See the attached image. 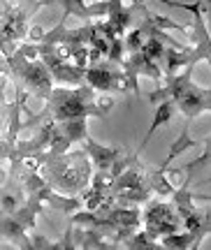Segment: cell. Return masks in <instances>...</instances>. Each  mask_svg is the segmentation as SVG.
Instances as JSON below:
<instances>
[{
    "instance_id": "cell-1",
    "label": "cell",
    "mask_w": 211,
    "mask_h": 250,
    "mask_svg": "<svg viewBox=\"0 0 211 250\" xmlns=\"http://www.w3.org/2000/svg\"><path fill=\"white\" fill-rule=\"evenodd\" d=\"M44 102H47L44 111L51 121H68V118L81 116L105 118L114 107V100H95V90L86 81L79 83L77 88H53Z\"/></svg>"
},
{
    "instance_id": "cell-2",
    "label": "cell",
    "mask_w": 211,
    "mask_h": 250,
    "mask_svg": "<svg viewBox=\"0 0 211 250\" xmlns=\"http://www.w3.org/2000/svg\"><path fill=\"white\" fill-rule=\"evenodd\" d=\"M193 67H186L184 74H172L165 77V86L158 88L156 93H151V102H160V100H174L176 109L184 114L188 121L195 118L202 111H211V88H200L190 81Z\"/></svg>"
},
{
    "instance_id": "cell-3",
    "label": "cell",
    "mask_w": 211,
    "mask_h": 250,
    "mask_svg": "<svg viewBox=\"0 0 211 250\" xmlns=\"http://www.w3.org/2000/svg\"><path fill=\"white\" fill-rule=\"evenodd\" d=\"M40 174H42L47 183L56 190L63 192H81L84 186L91 179V162L86 160V153L77 151V153H61L51 160H47L40 165Z\"/></svg>"
},
{
    "instance_id": "cell-4",
    "label": "cell",
    "mask_w": 211,
    "mask_h": 250,
    "mask_svg": "<svg viewBox=\"0 0 211 250\" xmlns=\"http://www.w3.org/2000/svg\"><path fill=\"white\" fill-rule=\"evenodd\" d=\"M5 61H7L12 74L19 79L21 88H26L35 98H42V100L49 98V93L53 90V77L42 61L30 58L21 46H17V51L12 56H7Z\"/></svg>"
},
{
    "instance_id": "cell-5",
    "label": "cell",
    "mask_w": 211,
    "mask_h": 250,
    "mask_svg": "<svg viewBox=\"0 0 211 250\" xmlns=\"http://www.w3.org/2000/svg\"><path fill=\"white\" fill-rule=\"evenodd\" d=\"M23 192H26L28 197H35L37 202H42V204L53 206V208L63 215L74 213L81 204L77 197H65V195H61L56 188L49 186L42 174H37V167H33L30 171L23 174Z\"/></svg>"
},
{
    "instance_id": "cell-6",
    "label": "cell",
    "mask_w": 211,
    "mask_h": 250,
    "mask_svg": "<svg viewBox=\"0 0 211 250\" xmlns=\"http://www.w3.org/2000/svg\"><path fill=\"white\" fill-rule=\"evenodd\" d=\"M84 81L93 90H116V93H125V90H132L130 86V79L123 70L116 72L112 70L109 65H102V62H93L91 67L84 70Z\"/></svg>"
},
{
    "instance_id": "cell-7",
    "label": "cell",
    "mask_w": 211,
    "mask_h": 250,
    "mask_svg": "<svg viewBox=\"0 0 211 250\" xmlns=\"http://www.w3.org/2000/svg\"><path fill=\"white\" fill-rule=\"evenodd\" d=\"M144 223H146V232L156 239L179 229V215L172 211V206L163 202H151L144 211Z\"/></svg>"
},
{
    "instance_id": "cell-8",
    "label": "cell",
    "mask_w": 211,
    "mask_h": 250,
    "mask_svg": "<svg viewBox=\"0 0 211 250\" xmlns=\"http://www.w3.org/2000/svg\"><path fill=\"white\" fill-rule=\"evenodd\" d=\"M81 144H84V151L93 158V165H95L100 171H109L116 158H118V155H123V151H121V148L102 146V144L93 142L91 137H84V139H81Z\"/></svg>"
},
{
    "instance_id": "cell-9",
    "label": "cell",
    "mask_w": 211,
    "mask_h": 250,
    "mask_svg": "<svg viewBox=\"0 0 211 250\" xmlns=\"http://www.w3.org/2000/svg\"><path fill=\"white\" fill-rule=\"evenodd\" d=\"M174 109H176V104H174V100H160L158 102V107H156V114H153V123H151V127H149V132L144 134V139H141V144L137 146V155H140L146 146H149V139L153 137V132L158 130V127H163V125H167L169 121H172V114H174Z\"/></svg>"
},
{
    "instance_id": "cell-10",
    "label": "cell",
    "mask_w": 211,
    "mask_h": 250,
    "mask_svg": "<svg viewBox=\"0 0 211 250\" xmlns=\"http://www.w3.org/2000/svg\"><path fill=\"white\" fill-rule=\"evenodd\" d=\"M197 144L200 142H193V139H190V123H186V127L181 130V134H179V139L169 146L167 158L163 160V165L158 167V171H167V167L176 160V158H179V155H181V153L188 151V148H193V146H197Z\"/></svg>"
},
{
    "instance_id": "cell-11",
    "label": "cell",
    "mask_w": 211,
    "mask_h": 250,
    "mask_svg": "<svg viewBox=\"0 0 211 250\" xmlns=\"http://www.w3.org/2000/svg\"><path fill=\"white\" fill-rule=\"evenodd\" d=\"M49 2H58L63 7V17L58 23H65L72 14L77 19H81L84 23H86V21H93V19H91V12H88V5L84 0H49Z\"/></svg>"
},
{
    "instance_id": "cell-12",
    "label": "cell",
    "mask_w": 211,
    "mask_h": 250,
    "mask_svg": "<svg viewBox=\"0 0 211 250\" xmlns=\"http://www.w3.org/2000/svg\"><path fill=\"white\" fill-rule=\"evenodd\" d=\"M61 132L68 137V142H81L84 137H88V123L86 118H68V121H56Z\"/></svg>"
},
{
    "instance_id": "cell-13",
    "label": "cell",
    "mask_w": 211,
    "mask_h": 250,
    "mask_svg": "<svg viewBox=\"0 0 211 250\" xmlns=\"http://www.w3.org/2000/svg\"><path fill=\"white\" fill-rule=\"evenodd\" d=\"M195 243V234L193 232H172V234H165L163 241H160V248H193Z\"/></svg>"
},
{
    "instance_id": "cell-14",
    "label": "cell",
    "mask_w": 211,
    "mask_h": 250,
    "mask_svg": "<svg viewBox=\"0 0 211 250\" xmlns=\"http://www.w3.org/2000/svg\"><path fill=\"white\" fill-rule=\"evenodd\" d=\"M141 54L146 56V58H151V61H163V56H165V44L160 42L158 37H146L144 40V44H141V49H140Z\"/></svg>"
},
{
    "instance_id": "cell-15",
    "label": "cell",
    "mask_w": 211,
    "mask_h": 250,
    "mask_svg": "<svg viewBox=\"0 0 211 250\" xmlns=\"http://www.w3.org/2000/svg\"><path fill=\"white\" fill-rule=\"evenodd\" d=\"M144 40H146V35H144V30L141 28H137V30H130L128 35H125V51L128 54H132V51H140L141 44H144Z\"/></svg>"
},
{
    "instance_id": "cell-16",
    "label": "cell",
    "mask_w": 211,
    "mask_h": 250,
    "mask_svg": "<svg viewBox=\"0 0 211 250\" xmlns=\"http://www.w3.org/2000/svg\"><path fill=\"white\" fill-rule=\"evenodd\" d=\"M123 51H125V44L121 37H114V40H109V54H107V58L112 62H123Z\"/></svg>"
},
{
    "instance_id": "cell-17",
    "label": "cell",
    "mask_w": 211,
    "mask_h": 250,
    "mask_svg": "<svg viewBox=\"0 0 211 250\" xmlns=\"http://www.w3.org/2000/svg\"><path fill=\"white\" fill-rule=\"evenodd\" d=\"M204 14H207V26H211V0H204Z\"/></svg>"
},
{
    "instance_id": "cell-18",
    "label": "cell",
    "mask_w": 211,
    "mask_h": 250,
    "mask_svg": "<svg viewBox=\"0 0 211 250\" xmlns=\"http://www.w3.org/2000/svg\"><path fill=\"white\" fill-rule=\"evenodd\" d=\"M91 2H97V0H91Z\"/></svg>"
}]
</instances>
